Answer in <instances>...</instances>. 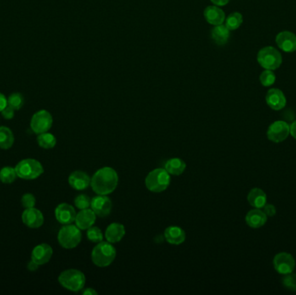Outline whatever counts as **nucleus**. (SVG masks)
Listing matches in <instances>:
<instances>
[{
    "instance_id": "f257e3e1",
    "label": "nucleus",
    "mask_w": 296,
    "mask_h": 295,
    "mask_svg": "<svg viewBox=\"0 0 296 295\" xmlns=\"http://www.w3.org/2000/svg\"><path fill=\"white\" fill-rule=\"evenodd\" d=\"M119 182L116 171L111 167H102L91 178L90 185L97 195H107L114 191Z\"/></svg>"
},
{
    "instance_id": "473e14b6",
    "label": "nucleus",
    "mask_w": 296,
    "mask_h": 295,
    "mask_svg": "<svg viewBox=\"0 0 296 295\" xmlns=\"http://www.w3.org/2000/svg\"><path fill=\"white\" fill-rule=\"evenodd\" d=\"M91 205V199L86 194H80L75 199V205L79 210L89 209Z\"/></svg>"
},
{
    "instance_id": "7ed1b4c3",
    "label": "nucleus",
    "mask_w": 296,
    "mask_h": 295,
    "mask_svg": "<svg viewBox=\"0 0 296 295\" xmlns=\"http://www.w3.org/2000/svg\"><path fill=\"white\" fill-rule=\"evenodd\" d=\"M170 183V174L164 168H157L151 171L145 180L147 189L154 193L162 192L166 190Z\"/></svg>"
},
{
    "instance_id": "c756f323",
    "label": "nucleus",
    "mask_w": 296,
    "mask_h": 295,
    "mask_svg": "<svg viewBox=\"0 0 296 295\" xmlns=\"http://www.w3.org/2000/svg\"><path fill=\"white\" fill-rule=\"evenodd\" d=\"M7 103L14 110H19L24 106V98L20 93H13L8 97Z\"/></svg>"
},
{
    "instance_id": "cd10ccee",
    "label": "nucleus",
    "mask_w": 296,
    "mask_h": 295,
    "mask_svg": "<svg viewBox=\"0 0 296 295\" xmlns=\"http://www.w3.org/2000/svg\"><path fill=\"white\" fill-rule=\"evenodd\" d=\"M18 178L15 168L6 166L0 170V181L4 184H10Z\"/></svg>"
},
{
    "instance_id": "79ce46f5",
    "label": "nucleus",
    "mask_w": 296,
    "mask_h": 295,
    "mask_svg": "<svg viewBox=\"0 0 296 295\" xmlns=\"http://www.w3.org/2000/svg\"><path fill=\"white\" fill-rule=\"evenodd\" d=\"M290 134L296 139V121H293L290 126Z\"/></svg>"
},
{
    "instance_id": "5701e85b",
    "label": "nucleus",
    "mask_w": 296,
    "mask_h": 295,
    "mask_svg": "<svg viewBox=\"0 0 296 295\" xmlns=\"http://www.w3.org/2000/svg\"><path fill=\"white\" fill-rule=\"evenodd\" d=\"M248 202L255 209H261L267 204V195L260 188L252 189L248 194Z\"/></svg>"
},
{
    "instance_id": "72a5a7b5",
    "label": "nucleus",
    "mask_w": 296,
    "mask_h": 295,
    "mask_svg": "<svg viewBox=\"0 0 296 295\" xmlns=\"http://www.w3.org/2000/svg\"><path fill=\"white\" fill-rule=\"evenodd\" d=\"M281 281L287 289L296 292V274L292 272L290 274H285Z\"/></svg>"
},
{
    "instance_id": "412c9836",
    "label": "nucleus",
    "mask_w": 296,
    "mask_h": 295,
    "mask_svg": "<svg viewBox=\"0 0 296 295\" xmlns=\"http://www.w3.org/2000/svg\"><path fill=\"white\" fill-rule=\"evenodd\" d=\"M126 233L125 227L118 223H111L105 231V237L111 243H116L122 240Z\"/></svg>"
},
{
    "instance_id": "a211bd4d",
    "label": "nucleus",
    "mask_w": 296,
    "mask_h": 295,
    "mask_svg": "<svg viewBox=\"0 0 296 295\" xmlns=\"http://www.w3.org/2000/svg\"><path fill=\"white\" fill-rule=\"evenodd\" d=\"M96 220V215L92 209L81 210L75 217V225L82 230L90 229V227L95 224Z\"/></svg>"
},
{
    "instance_id": "9b49d317",
    "label": "nucleus",
    "mask_w": 296,
    "mask_h": 295,
    "mask_svg": "<svg viewBox=\"0 0 296 295\" xmlns=\"http://www.w3.org/2000/svg\"><path fill=\"white\" fill-rule=\"evenodd\" d=\"M90 207L97 217H105L110 214L113 204L107 195H98L91 199Z\"/></svg>"
},
{
    "instance_id": "bb28decb",
    "label": "nucleus",
    "mask_w": 296,
    "mask_h": 295,
    "mask_svg": "<svg viewBox=\"0 0 296 295\" xmlns=\"http://www.w3.org/2000/svg\"><path fill=\"white\" fill-rule=\"evenodd\" d=\"M36 141L40 148L44 149H52L57 145V139L52 133H47L38 134L36 138Z\"/></svg>"
},
{
    "instance_id": "4c0bfd02",
    "label": "nucleus",
    "mask_w": 296,
    "mask_h": 295,
    "mask_svg": "<svg viewBox=\"0 0 296 295\" xmlns=\"http://www.w3.org/2000/svg\"><path fill=\"white\" fill-rule=\"evenodd\" d=\"M7 106H8V103H7L6 97L4 95L3 93H0V112H2V110Z\"/></svg>"
},
{
    "instance_id": "dca6fc26",
    "label": "nucleus",
    "mask_w": 296,
    "mask_h": 295,
    "mask_svg": "<svg viewBox=\"0 0 296 295\" xmlns=\"http://www.w3.org/2000/svg\"><path fill=\"white\" fill-rule=\"evenodd\" d=\"M276 43L281 51L291 53L296 51V36L290 31H282L276 36Z\"/></svg>"
},
{
    "instance_id": "1a4fd4ad",
    "label": "nucleus",
    "mask_w": 296,
    "mask_h": 295,
    "mask_svg": "<svg viewBox=\"0 0 296 295\" xmlns=\"http://www.w3.org/2000/svg\"><path fill=\"white\" fill-rule=\"evenodd\" d=\"M290 134V126L285 121H275L269 126L267 137L270 141L274 143H281L284 141Z\"/></svg>"
},
{
    "instance_id": "6e6552de",
    "label": "nucleus",
    "mask_w": 296,
    "mask_h": 295,
    "mask_svg": "<svg viewBox=\"0 0 296 295\" xmlns=\"http://www.w3.org/2000/svg\"><path fill=\"white\" fill-rule=\"evenodd\" d=\"M53 125V118L47 110H40L33 115L30 121V128L37 135L47 133Z\"/></svg>"
},
{
    "instance_id": "393cba45",
    "label": "nucleus",
    "mask_w": 296,
    "mask_h": 295,
    "mask_svg": "<svg viewBox=\"0 0 296 295\" xmlns=\"http://www.w3.org/2000/svg\"><path fill=\"white\" fill-rule=\"evenodd\" d=\"M186 164L180 158H173L168 160L164 164V169L168 173L174 176H180L186 171Z\"/></svg>"
},
{
    "instance_id": "4468645a",
    "label": "nucleus",
    "mask_w": 296,
    "mask_h": 295,
    "mask_svg": "<svg viewBox=\"0 0 296 295\" xmlns=\"http://www.w3.org/2000/svg\"><path fill=\"white\" fill-rule=\"evenodd\" d=\"M53 255L52 248L47 243H41L34 248L31 252V260L39 266L46 264L50 262Z\"/></svg>"
},
{
    "instance_id": "c9c22d12",
    "label": "nucleus",
    "mask_w": 296,
    "mask_h": 295,
    "mask_svg": "<svg viewBox=\"0 0 296 295\" xmlns=\"http://www.w3.org/2000/svg\"><path fill=\"white\" fill-rule=\"evenodd\" d=\"M1 114H2V116H3L4 119H6V120H12V118L14 117V115H15V110L12 109V107L7 106L6 108H5L2 110Z\"/></svg>"
},
{
    "instance_id": "58836bf2",
    "label": "nucleus",
    "mask_w": 296,
    "mask_h": 295,
    "mask_svg": "<svg viewBox=\"0 0 296 295\" xmlns=\"http://www.w3.org/2000/svg\"><path fill=\"white\" fill-rule=\"evenodd\" d=\"M38 264L36 262H34L32 260H30L27 264L28 270H30V271H36V270H37V268H38Z\"/></svg>"
},
{
    "instance_id": "f3484780",
    "label": "nucleus",
    "mask_w": 296,
    "mask_h": 295,
    "mask_svg": "<svg viewBox=\"0 0 296 295\" xmlns=\"http://www.w3.org/2000/svg\"><path fill=\"white\" fill-rule=\"evenodd\" d=\"M91 178L86 172L82 171H75L69 175V184L76 190H83L90 186Z\"/></svg>"
},
{
    "instance_id": "aec40b11",
    "label": "nucleus",
    "mask_w": 296,
    "mask_h": 295,
    "mask_svg": "<svg viewBox=\"0 0 296 295\" xmlns=\"http://www.w3.org/2000/svg\"><path fill=\"white\" fill-rule=\"evenodd\" d=\"M165 241L173 245H180L186 241V232L179 226H170L164 232Z\"/></svg>"
},
{
    "instance_id": "ddd939ff",
    "label": "nucleus",
    "mask_w": 296,
    "mask_h": 295,
    "mask_svg": "<svg viewBox=\"0 0 296 295\" xmlns=\"http://www.w3.org/2000/svg\"><path fill=\"white\" fill-rule=\"evenodd\" d=\"M55 216L61 224L67 225L75 222L76 212L72 205L63 203L58 205L55 210Z\"/></svg>"
},
{
    "instance_id": "0eeeda50",
    "label": "nucleus",
    "mask_w": 296,
    "mask_h": 295,
    "mask_svg": "<svg viewBox=\"0 0 296 295\" xmlns=\"http://www.w3.org/2000/svg\"><path fill=\"white\" fill-rule=\"evenodd\" d=\"M258 61L263 69L275 70L282 64V57L276 48L269 46L258 52Z\"/></svg>"
},
{
    "instance_id": "39448f33",
    "label": "nucleus",
    "mask_w": 296,
    "mask_h": 295,
    "mask_svg": "<svg viewBox=\"0 0 296 295\" xmlns=\"http://www.w3.org/2000/svg\"><path fill=\"white\" fill-rule=\"evenodd\" d=\"M58 281L66 289L72 292H78L85 286L86 277L80 270L68 269L61 273Z\"/></svg>"
},
{
    "instance_id": "f03ea898",
    "label": "nucleus",
    "mask_w": 296,
    "mask_h": 295,
    "mask_svg": "<svg viewBox=\"0 0 296 295\" xmlns=\"http://www.w3.org/2000/svg\"><path fill=\"white\" fill-rule=\"evenodd\" d=\"M116 256V250L109 241H101L94 248L91 259L95 265L105 268L111 265Z\"/></svg>"
},
{
    "instance_id": "20e7f679",
    "label": "nucleus",
    "mask_w": 296,
    "mask_h": 295,
    "mask_svg": "<svg viewBox=\"0 0 296 295\" xmlns=\"http://www.w3.org/2000/svg\"><path fill=\"white\" fill-rule=\"evenodd\" d=\"M57 240L63 249H75L81 241V229L77 226L73 225L72 223L63 226L58 232Z\"/></svg>"
},
{
    "instance_id": "ea45409f",
    "label": "nucleus",
    "mask_w": 296,
    "mask_h": 295,
    "mask_svg": "<svg viewBox=\"0 0 296 295\" xmlns=\"http://www.w3.org/2000/svg\"><path fill=\"white\" fill-rule=\"evenodd\" d=\"M210 1L217 6H226L230 2V0H210Z\"/></svg>"
},
{
    "instance_id": "f704fd0d",
    "label": "nucleus",
    "mask_w": 296,
    "mask_h": 295,
    "mask_svg": "<svg viewBox=\"0 0 296 295\" xmlns=\"http://www.w3.org/2000/svg\"><path fill=\"white\" fill-rule=\"evenodd\" d=\"M21 203L24 209L33 208L36 205V198L31 193H26L22 196Z\"/></svg>"
},
{
    "instance_id": "2f4dec72",
    "label": "nucleus",
    "mask_w": 296,
    "mask_h": 295,
    "mask_svg": "<svg viewBox=\"0 0 296 295\" xmlns=\"http://www.w3.org/2000/svg\"><path fill=\"white\" fill-rule=\"evenodd\" d=\"M275 79L276 77H275V73L273 72V70H266L261 74V84L264 87L272 86L275 82Z\"/></svg>"
},
{
    "instance_id": "c85d7f7f",
    "label": "nucleus",
    "mask_w": 296,
    "mask_h": 295,
    "mask_svg": "<svg viewBox=\"0 0 296 295\" xmlns=\"http://www.w3.org/2000/svg\"><path fill=\"white\" fill-rule=\"evenodd\" d=\"M242 24V16L239 12H233L225 18V26L230 30H237Z\"/></svg>"
},
{
    "instance_id": "9d476101",
    "label": "nucleus",
    "mask_w": 296,
    "mask_h": 295,
    "mask_svg": "<svg viewBox=\"0 0 296 295\" xmlns=\"http://www.w3.org/2000/svg\"><path fill=\"white\" fill-rule=\"evenodd\" d=\"M273 264L275 270L282 275L290 274L295 268V261L293 259V256L286 252L277 254L274 257Z\"/></svg>"
},
{
    "instance_id": "a19ab883",
    "label": "nucleus",
    "mask_w": 296,
    "mask_h": 295,
    "mask_svg": "<svg viewBox=\"0 0 296 295\" xmlns=\"http://www.w3.org/2000/svg\"><path fill=\"white\" fill-rule=\"evenodd\" d=\"M82 293L84 295H96L97 294V292H96V290L93 289V288H91V287H88V288L84 290Z\"/></svg>"
},
{
    "instance_id": "423d86ee",
    "label": "nucleus",
    "mask_w": 296,
    "mask_h": 295,
    "mask_svg": "<svg viewBox=\"0 0 296 295\" xmlns=\"http://www.w3.org/2000/svg\"><path fill=\"white\" fill-rule=\"evenodd\" d=\"M15 170L18 178L25 180L36 179L45 172L42 164L33 159L21 160L17 164Z\"/></svg>"
},
{
    "instance_id": "a878e982",
    "label": "nucleus",
    "mask_w": 296,
    "mask_h": 295,
    "mask_svg": "<svg viewBox=\"0 0 296 295\" xmlns=\"http://www.w3.org/2000/svg\"><path fill=\"white\" fill-rule=\"evenodd\" d=\"M14 143V135L9 127H0V148L8 150Z\"/></svg>"
},
{
    "instance_id": "6ab92c4d",
    "label": "nucleus",
    "mask_w": 296,
    "mask_h": 295,
    "mask_svg": "<svg viewBox=\"0 0 296 295\" xmlns=\"http://www.w3.org/2000/svg\"><path fill=\"white\" fill-rule=\"evenodd\" d=\"M203 17L209 24L219 25L225 21V13L219 6H208L203 12Z\"/></svg>"
},
{
    "instance_id": "f8f14e48",
    "label": "nucleus",
    "mask_w": 296,
    "mask_h": 295,
    "mask_svg": "<svg viewBox=\"0 0 296 295\" xmlns=\"http://www.w3.org/2000/svg\"><path fill=\"white\" fill-rule=\"evenodd\" d=\"M22 221L30 229H37L44 224L45 217L42 212L37 209H25L22 214Z\"/></svg>"
},
{
    "instance_id": "7c9ffc66",
    "label": "nucleus",
    "mask_w": 296,
    "mask_h": 295,
    "mask_svg": "<svg viewBox=\"0 0 296 295\" xmlns=\"http://www.w3.org/2000/svg\"><path fill=\"white\" fill-rule=\"evenodd\" d=\"M87 237L90 241L95 243H99L103 240L102 230L96 226H92L90 229H88Z\"/></svg>"
},
{
    "instance_id": "e433bc0d",
    "label": "nucleus",
    "mask_w": 296,
    "mask_h": 295,
    "mask_svg": "<svg viewBox=\"0 0 296 295\" xmlns=\"http://www.w3.org/2000/svg\"><path fill=\"white\" fill-rule=\"evenodd\" d=\"M263 212L266 214L267 217H272L276 214V208L271 204L264 205Z\"/></svg>"
},
{
    "instance_id": "b1692460",
    "label": "nucleus",
    "mask_w": 296,
    "mask_h": 295,
    "mask_svg": "<svg viewBox=\"0 0 296 295\" xmlns=\"http://www.w3.org/2000/svg\"><path fill=\"white\" fill-rule=\"evenodd\" d=\"M230 31L225 24L216 25L210 31L212 38L218 45H225L230 38Z\"/></svg>"
},
{
    "instance_id": "4be33fe9",
    "label": "nucleus",
    "mask_w": 296,
    "mask_h": 295,
    "mask_svg": "<svg viewBox=\"0 0 296 295\" xmlns=\"http://www.w3.org/2000/svg\"><path fill=\"white\" fill-rule=\"evenodd\" d=\"M267 218L268 217H267L266 214L263 211H260V209H255V210L248 211L246 215L245 221L246 223L250 228L259 229L267 223V220H268Z\"/></svg>"
},
{
    "instance_id": "2eb2a0df",
    "label": "nucleus",
    "mask_w": 296,
    "mask_h": 295,
    "mask_svg": "<svg viewBox=\"0 0 296 295\" xmlns=\"http://www.w3.org/2000/svg\"><path fill=\"white\" fill-rule=\"evenodd\" d=\"M266 103L273 110H281L285 108L287 100L284 93L278 88H271L266 94Z\"/></svg>"
}]
</instances>
